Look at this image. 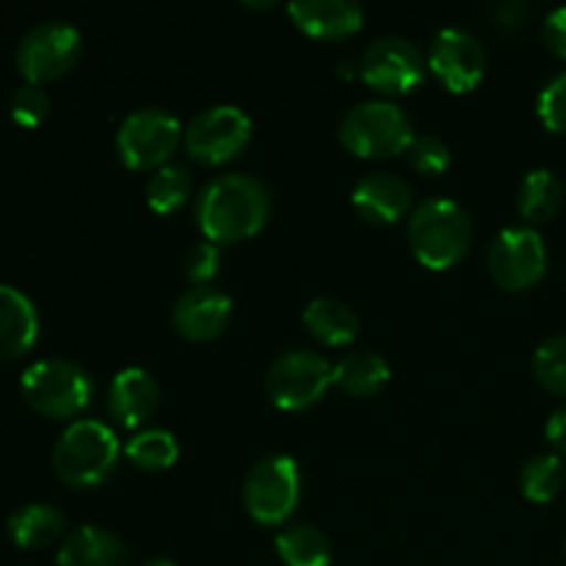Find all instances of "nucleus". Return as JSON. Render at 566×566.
I'll return each instance as SVG.
<instances>
[{"instance_id":"4be33fe9","label":"nucleus","mask_w":566,"mask_h":566,"mask_svg":"<svg viewBox=\"0 0 566 566\" xmlns=\"http://www.w3.org/2000/svg\"><path fill=\"white\" fill-rule=\"evenodd\" d=\"M390 376V363L376 352H352L335 363V385L354 398L376 396Z\"/></svg>"},{"instance_id":"2f4dec72","label":"nucleus","mask_w":566,"mask_h":566,"mask_svg":"<svg viewBox=\"0 0 566 566\" xmlns=\"http://www.w3.org/2000/svg\"><path fill=\"white\" fill-rule=\"evenodd\" d=\"M186 276L193 282V285H213V276L219 274L221 265V252L219 243L213 241H197L186 254Z\"/></svg>"},{"instance_id":"f3484780","label":"nucleus","mask_w":566,"mask_h":566,"mask_svg":"<svg viewBox=\"0 0 566 566\" xmlns=\"http://www.w3.org/2000/svg\"><path fill=\"white\" fill-rule=\"evenodd\" d=\"M287 14L298 31L315 39H343L363 28L365 11L354 0H296Z\"/></svg>"},{"instance_id":"9b49d317","label":"nucleus","mask_w":566,"mask_h":566,"mask_svg":"<svg viewBox=\"0 0 566 566\" xmlns=\"http://www.w3.org/2000/svg\"><path fill=\"white\" fill-rule=\"evenodd\" d=\"M490 274L506 291H525L547 271L545 238L536 227L517 224L497 232L490 243Z\"/></svg>"},{"instance_id":"72a5a7b5","label":"nucleus","mask_w":566,"mask_h":566,"mask_svg":"<svg viewBox=\"0 0 566 566\" xmlns=\"http://www.w3.org/2000/svg\"><path fill=\"white\" fill-rule=\"evenodd\" d=\"M545 437H547V442L553 446V451L564 453V457H566V403H564V407H558L556 412L547 418Z\"/></svg>"},{"instance_id":"7ed1b4c3","label":"nucleus","mask_w":566,"mask_h":566,"mask_svg":"<svg viewBox=\"0 0 566 566\" xmlns=\"http://www.w3.org/2000/svg\"><path fill=\"white\" fill-rule=\"evenodd\" d=\"M119 451V437L103 420H72L53 446V470L66 486L88 490L114 473Z\"/></svg>"},{"instance_id":"0eeeda50","label":"nucleus","mask_w":566,"mask_h":566,"mask_svg":"<svg viewBox=\"0 0 566 566\" xmlns=\"http://www.w3.org/2000/svg\"><path fill=\"white\" fill-rule=\"evenodd\" d=\"M243 506L260 525H282L298 506L302 473L293 457L274 453L249 468L243 479Z\"/></svg>"},{"instance_id":"ddd939ff","label":"nucleus","mask_w":566,"mask_h":566,"mask_svg":"<svg viewBox=\"0 0 566 566\" xmlns=\"http://www.w3.org/2000/svg\"><path fill=\"white\" fill-rule=\"evenodd\" d=\"M429 70L437 81L453 94L473 92L486 72L484 44L473 31L459 25H448L431 39Z\"/></svg>"},{"instance_id":"cd10ccee","label":"nucleus","mask_w":566,"mask_h":566,"mask_svg":"<svg viewBox=\"0 0 566 566\" xmlns=\"http://www.w3.org/2000/svg\"><path fill=\"white\" fill-rule=\"evenodd\" d=\"M534 376L542 387L566 396V335H553L534 352Z\"/></svg>"},{"instance_id":"e433bc0d","label":"nucleus","mask_w":566,"mask_h":566,"mask_svg":"<svg viewBox=\"0 0 566 566\" xmlns=\"http://www.w3.org/2000/svg\"><path fill=\"white\" fill-rule=\"evenodd\" d=\"M144 566H177V564L171 562V558H164V556H160V558H153V562H147Z\"/></svg>"},{"instance_id":"5701e85b","label":"nucleus","mask_w":566,"mask_h":566,"mask_svg":"<svg viewBox=\"0 0 566 566\" xmlns=\"http://www.w3.org/2000/svg\"><path fill=\"white\" fill-rule=\"evenodd\" d=\"M276 556L285 566H332V542L307 523L285 525L274 539Z\"/></svg>"},{"instance_id":"a878e982","label":"nucleus","mask_w":566,"mask_h":566,"mask_svg":"<svg viewBox=\"0 0 566 566\" xmlns=\"http://www.w3.org/2000/svg\"><path fill=\"white\" fill-rule=\"evenodd\" d=\"M564 479L566 470L558 453H536L520 470V490L528 501L551 503L562 492Z\"/></svg>"},{"instance_id":"473e14b6","label":"nucleus","mask_w":566,"mask_h":566,"mask_svg":"<svg viewBox=\"0 0 566 566\" xmlns=\"http://www.w3.org/2000/svg\"><path fill=\"white\" fill-rule=\"evenodd\" d=\"M542 33H545L547 48L556 55L566 59V6H558L551 14L545 17V25H542Z\"/></svg>"},{"instance_id":"6ab92c4d","label":"nucleus","mask_w":566,"mask_h":566,"mask_svg":"<svg viewBox=\"0 0 566 566\" xmlns=\"http://www.w3.org/2000/svg\"><path fill=\"white\" fill-rule=\"evenodd\" d=\"M39 337L36 304L14 285L0 282V359L22 357Z\"/></svg>"},{"instance_id":"39448f33","label":"nucleus","mask_w":566,"mask_h":566,"mask_svg":"<svg viewBox=\"0 0 566 566\" xmlns=\"http://www.w3.org/2000/svg\"><path fill=\"white\" fill-rule=\"evenodd\" d=\"M20 390L28 407L44 418L66 420L81 415L92 401V379L72 359H39L20 376Z\"/></svg>"},{"instance_id":"f704fd0d","label":"nucleus","mask_w":566,"mask_h":566,"mask_svg":"<svg viewBox=\"0 0 566 566\" xmlns=\"http://www.w3.org/2000/svg\"><path fill=\"white\" fill-rule=\"evenodd\" d=\"M528 6L517 3V0H506V3L495 6V14L503 25H517V22H523V17L528 14Z\"/></svg>"},{"instance_id":"c9c22d12","label":"nucleus","mask_w":566,"mask_h":566,"mask_svg":"<svg viewBox=\"0 0 566 566\" xmlns=\"http://www.w3.org/2000/svg\"><path fill=\"white\" fill-rule=\"evenodd\" d=\"M337 72H340V75L343 77H354V75H357V72H359V61H343V64H340V70H337Z\"/></svg>"},{"instance_id":"423d86ee","label":"nucleus","mask_w":566,"mask_h":566,"mask_svg":"<svg viewBox=\"0 0 566 566\" xmlns=\"http://www.w3.org/2000/svg\"><path fill=\"white\" fill-rule=\"evenodd\" d=\"M182 130L186 127L171 111L160 105H144L122 119L116 130V153L127 169H160L175 155Z\"/></svg>"},{"instance_id":"9d476101","label":"nucleus","mask_w":566,"mask_h":566,"mask_svg":"<svg viewBox=\"0 0 566 566\" xmlns=\"http://www.w3.org/2000/svg\"><path fill=\"white\" fill-rule=\"evenodd\" d=\"M252 142V119L243 108L230 103L199 111L182 130L186 153L197 164L219 166L241 155Z\"/></svg>"},{"instance_id":"f257e3e1","label":"nucleus","mask_w":566,"mask_h":566,"mask_svg":"<svg viewBox=\"0 0 566 566\" xmlns=\"http://www.w3.org/2000/svg\"><path fill=\"white\" fill-rule=\"evenodd\" d=\"M193 213L208 241L235 243L263 230L271 213V193L254 175L230 171L199 188Z\"/></svg>"},{"instance_id":"4468645a","label":"nucleus","mask_w":566,"mask_h":566,"mask_svg":"<svg viewBox=\"0 0 566 566\" xmlns=\"http://www.w3.org/2000/svg\"><path fill=\"white\" fill-rule=\"evenodd\" d=\"M232 298L216 285H193L171 307V324L186 340L208 343L227 329Z\"/></svg>"},{"instance_id":"4c0bfd02","label":"nucleus","mask_w":566,"mask_h":566,"mask_svg":"<svg viewBox=\"0 0 566 566\" xmlns=\"http://www.w3.org/2000/svg\"><path fill=\"white\" fill-rule=\"evenodd\" d=\"M564 553H566V542H564Z\"/></svg>"},{"instance_id":"20e7f679","label":"nucleus","mask_w":566,"mask_h":566,"mask_svg":"<svg viewBox=\"0 0 566 566\" xmlns=\"http://www.w3.org/2000/svg\"><path fill=\"white\" fill-rule=\"evenodd\" d=\"M337 136L343 147L359 158H390L407 153L415 127L407 111L392 99H365L346 111Z\"/></svg>"},{"instance_id":"b1692460","label":"nucleus","mask_w":566,"mask_h":566,"mask_svg":"<svg viewBox=\"0 0 566 566\" xmlns=\"http://www.w3.org/2000/svg\"><path fill=\"white\" fill-rule=\"evenodd\" d=\"M564 205V186L551 169H531L517 191L520 216L531 224L551 221Z\"/></svg>"},{"instance_id":"f03ea898","label":"nucleus","mask_w":566,"mask_h":566,"mask_svg":"<svg viewBox=\"0 0 566 566\" xmlns=\"http://www.w3.org/2000/svg\"><path fill=\"white\" fill-rule=\"evenodd\" d=\"M409 249L431 271H446L468 254L473 221L468 210L448 197H429L412 208L407 224Z\"/></svg>"},{"instance_id":"7c9ffc66","label":"nucleus","mask_w":566,"mask_h":566,"mask_svg":"<svg viewBox=\"0 0 566 566\" xmlns=\"http://www.w3.org/2000/svg\"><path fill=\"white\" fill-rule=\"evenodd\" d=\"M50 114V94L44 92L42 86H33V83H25V86L17 88L11 94V119L22 127H36L48 119Z\"/></svg>"},{"instance_id":"a211bd4d","label":"nucleus","mask_w":566,"mask_h":566,"mask_svg":"<svg viewBox=\"0 0 566 566\" xmlns=\"http://www.w3.org/2000/svg\"><path fill=\"white\" fill-rule=\"evenodd\" d=\"M59 566H130L127 545L108 528L81 525L70 531L55 553Z\"/></svg>"},{"instance_id":"2eb2a0df","label":"nucleus","mask_w":566,"mask_h":566,"mask_svg":"<svg viewBox=\"0 0 566 566\" xmlns=\"http://www.w3.org/2000/svg\"><path fill=\"white\" fill-rule=\"evenodd\" d=\"M352 205L370 224H396L412 210V188L390 171H370L354 186Z\"/></svg>"},{"instance_id":"412c9836","label":"nucleus","mask_w":566,"mask_h":566,"mask_svg":"<svg viewBox=\"0 0 566 566\" xmlns=\"http://www.w3.org/2000/svg\"><path fill=\"white\" fill-rule=\"evenodd\" d=\"M302 321L315 340L326 346H348L359 332V318L352 304L332 296H318L302 310Z\"/></svg>"},{"instance_id":"1a4fd4ad","label":"nucleus","mask_w":566,"mask_h":566,"mask_svg":"<svg viewBox=\"0 0 566 566\" xmlns=\"http://www.w3.org/2000/svg\"><path fill=\"white\" fill-rule=\"evenodd\" d=\"M83 39L72 22L66 20H44L25 31V36L17 44V70L25 77V83L42 86L66 75L81 59Z\"/></svg>"},{"instance_id":"c756f323","label":"nucleus","mask_w":566,"mask_h":566,"mask_svg":"<svg viewBox=\"0 0 566 566\" xmlns=\"http://www.w3.org/2000/svg\"><path fill=\"white\" fill-rule=\"evenodd\" d=\"M536 114L547 130L566 133V70L545 83L536 99Z\"/></svg>"},{"instance_id":"6e6552de","label":"nucleus","mask_w":566,"mask_h":566,"mask_svg":"<svg viewBox=\"0 0 566 566\" xmlns=\"http://www.w3.org/2000/svg\"><path fill=\"white\" fill-rule=\"evenodd\" d=\"M329 385H335V365L310 348L280 354L265 374V392L271 403L285 412L313 407Z\"/></svg>"},{"instance_id":"aec40b11","label":"nucleus","mask_w":566,"mask_h":566,"mask_svg":"<svg viewBox=\"0 0 566 566\" xmlns=\"http://www.w3.org/2000/svg\"><path fill=\"white\" fill-rule=\"evenodd\" d=\"M66 531V517L50 503H25L6 520V534L22 551H42L59 542Z\"/></svg>"},{"instance_id":"c85d7f7f","label":"nucleus","mask_w":566,"mask_h":566,"mask_svg":"<svg viewBox=\"0 0 566 566\" xmlns=\"http://www.w3.org/2000/svg\"><path fill=\"white\" fill-rule=\"evenodd\" d=\"M409 164L420 171V175H442V171L451 166V149L442 142L440 136H431V133H420L412 138L407 149Z\"/></svg>"},{"instance_id":"393cba45","label":"nucleus","mask_w":566,"mask_h":566,"mask_svg":"<svg viewBox=\"0 0 566 566\" xmlns=\"http://www.w3.org/2000/svg\"><path fill=\"white\" fill-rule=\"evenodd\" d=\"M193 191L191 171L182 164H166L160 169L153 171V177L147 180V205L155 213L166 216L180 210L188 202Z\"/></svg>"},{"instance_id":"f8f14e48","label":"nucleus","mask_w":566,"mask_h":566,"mask_svg":"<svg viewBox=\"0 0 566 566\" xmlns=\"http://www.w3.org/2000/svg\"><path fill=\"white\" fill-rule=\"evenodd\" d=\"M359 77L387 97L407 94L423 83V53L403 36H379L359 55Z\"/></svg>"},{"instance_id":"bb28decb","label":"nucleus","mask_w":566,"mask_h":566,"mask_svg":"<svg viewBox=\"0 0 566 566\" xmlns=\"http://www.w3.org/2000/svg\"><path fill=\"white\" fill-rule=\"evenodd\" d=\"M125 457L142 470H169L180 457V446L171 431L142 429L125 446Z\"/></svg>"},{"instance_id":"dca6fc26","label":"nucleus","mask_w":566,"mask_h":566,"mask_svg":"<svg viewBox=\"0 0 566 566\" xmlns=\"http://www.w3.org/2000/svg\"><path fill=\"white\" fill-rule=\"evenodd\" d=\"M160 387L155 376L144 368H122L111 379L108 387V412L125 429H138L153 418L158 409Z\"/></svg>"}]
</instances>
